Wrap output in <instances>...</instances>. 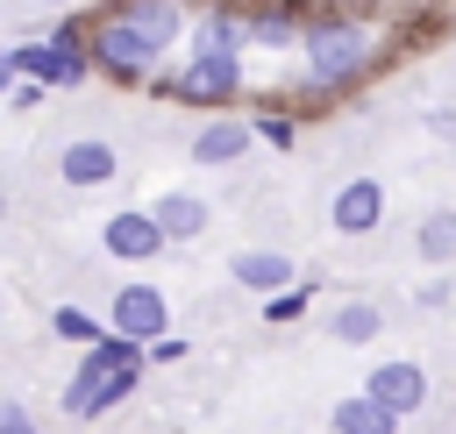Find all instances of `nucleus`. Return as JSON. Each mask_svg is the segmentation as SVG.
<instances>
[{"mask_svg":"<svg viewBox=\"0 0 456 434\" xmlns=\"http://www.w3.org/2000/svg\"><path fill=\"white\" fill-rule=\"evenodd\" d=\"M171 43H185V7L178 0H114L100 21H86L93 71L114 78V85H150L157 64L171 57Z\"/></svg>","mask_w":456,"mask_h":434,"instance_id":"f257e3e1","label":"nucleus"},{"mask_svg":"<svg viewBox=\"0 0 456 434\" xmlns=\"http://www.w3.org/2000/svg\"><path fill=\"white\" fill-rule=\"evenodd\" d=\"M299 57H306V92H342L356 85L370 64H378V36L363 14H306V36H299Z\"/></svg>","mask_w":456,"mask_h":434,"instance_id":"f03ea898","label":"nucleus"},{"mask_svg":"<svg viewBox=\"0 0 456 434\" xmlns=\"http://www.w3.org/2000/svg\"><path fill=\"white\" fill-rule=\"evenodd\" d=\"M14 71L21 78H43V85H86V71H93L86 28H57L43 43H14Z\"/></svg>","mask_w":456,"mask_h":434,"instance_id":"7ed1b4c3","label":"nucleus"},{"mask_svg":"<svg viewBox=\"0 0 456 434\" xmlns=\"http://www.w3.org/2000/svg\"><path fill=\"white\" fill-rule=\"evenodd\" d=\"M171 100H192V107L242 100V57H228V50H185V71L171 78Z\"/></svg>","mask_w":456,"mask_h":434,"instance_id":"20e7f679","label":"nucleus"},{"mask_svg":"<svg viewBox=\"0 0 456 434\" xmlns=\"http://www.w3.org/2000/svg\"><path fill=\"white\" fill-rule=\"evenodd\" d=\"M100 249H107V256H121V263H150V256H157V249H171V242H164V228H157V213H150V206H121V213H107Z\"/></svg>","mask_w":456,"mask_h":434,"instance_id":"39448f33","label":"nucleus"},{"mask_svg":"<svg viewBox=\"0 0 456 434\" xmlns=\"http://www.w3.org/2000/svg\"><path fill=\"white\" fill-rule=\"evenodd\" d=\"M135 384H142V363H121V370H100V377L78 370V377L64 384V413H71V420H100V413L121 406Z\"/></svg>","mask_w":456,"mask_h":434,"instance_id":"423d86ee","label":"nucleus"},{"mask_svg":"<svg viewBox=\"0 0 456 434\" xmlns=\"http://www.w3.org/2000/svg\"><path fill=\"white\" fill-rule=\"evenodd\" d=\"M107 320H114V334H128V342H157V334L171 327V306H164L157 285H121L114 306H107Z\"/></svg>","mask_w":456,"mask_h":434,"instance_id":"0eeeda50","label":"nucleus"},{"mask_svg":"<svg viewBox=\"0 0 456 434\" xmlns=\"http://www.w3.org/2000/svg\"><path fill=\"white\" fill-rule=\"evenodd\" d=\"M363 391H370L385 413H399V420H406V413H420V406H428V370H420V363H406V356H392V363H378V370L363 377Z\"/></svg>","mask_w":456,"mask_h":434,"instance_id":"6e6552de","label":"nucleus"},{"mask_svg":"<svg viewBox=\"0 0 456 434\" xmlns=\"http://www.w3.org/2000/svg\"><path fill=\"white\" fill-rule=\"evenodd\" d=\"M242 14H249V43L256 50H299V36H306V7L299 0H242Z\"/></svg>","mask_w":456,"mask_h":434,"instance_id":"1a4fd4ad","label":"nucleus"},{"mask_svg":"<svg viewBox=\"0 0 456 434\" xmlns=\"http://www.w3.org/2000/svg\"><path fill=\"white\" fill-rule=\"evenodd\" d=\"M185 50H228V57H242L249 50V14L242 7H200L185 21Z\"/></svg>","mask_w":456,"mask_h":434,"instance_id":"9d476101","label":"nucleus"},{"mask_svg":"<svg viewBox=\"0 0 456 434\" xmlns=\"http://www.w3.org/2000/svg\"><path fill=\"white\" fill-rule=\"evenodd\" d=\"M114 171H121V157H114V142H100V135H78L64 157H57V178L71 185V192H93V185H114Z\"/></svg>","mask_w":456,"mask_h":434,"instance_id":"9b49d317","label":"nucleus"},{"mask_svg":"<svg viewBox=\"0 0 456 434\" xmlns=\"http://www.w3.org/2000/svg\"><path fill=\"white\" fill-rule=\"evenodd\" d=\"M328 221H335L342 235H370V228L385 221V185H378V178H349V185L335 192Z\"/></svg>","mask_w":456,"mask_h":434,"instance_id":"f8f14e48","label":"nucleus"},{"mask_svg":"<svg viewBox=\"0 0 456 434\" xmlns=\"http://www.w3.org/2000/svg\"><path fill=\"white\" fill-rule=\"evenodd\" d=\"M228 277H235L242 292H264V299H271V292H285V285L299 277V263L278 256V249H235V256H228Z\"/></svg>","mask_w":456,"mask_h":434,"instance_id":"ddd939ff","label":"nucleus"},{"mask_svg":"<svg viewBox=\"0 0 456 434\" xmlns=\"http://www.w3.org/2000/svg\"><path fill=\"white\" fill-rule=\"evenodd\" d=\"M150 213H157V228H164V242H200V235L214 228V206H207L200 192H164V199H157Z\"/></svg>","mask_w":456,"mask_h":434,"instance_id":"4468645a","label":"nucleus"},{"mask_svg":"<svg viewBox=\"0 0 456 434\" xmlns=\"http://www.w3.org/2000/svg\"><path fill=\"white\" fill-rule=\"evenodd\" d=\"M249 142H256V128L235 121V114H221V121H207V128L192 135V164H235Z\"/></svg>","mask_w":456,"mask_h":434,"instance_id":"2eb2a0df","label":"nucleus"},{"mask_svg":"<svg viewBox=\"0 0 456 434\" xmlns=\"http://www.w3.org/2000/svg\"><path fill=\"white\" fill-rule=\"evenodd\" d=\"M328 427H335V434H399V413H385L370 391H356V398H342V406L328 413Z\"/></svg>","mask_w":456,"mask_h":434,"instance_id":"dca6fc26","label":"nucleus"},{"mask_svg":"<svg viewBox=\"0 0 456 434\" xmlns=\"http://www.w3.org/2000/svg\"><path fill=\"white\" fill-rule=\"evenodd\" d=\"M328 334H335V342H349V349H363V342H378V334H385V313H378L370 299H342V306L328 313Z\"/></svg>","mask_w":456,"mask_h":434,"instance_id":"f3484780","label":"nucleus"},{"mask_svg":"<svg viewBox=\"0 0 456 434\" xmlns=\"http://www.w3.org/2000/svg\"><path fill=\"white\" fill-rule=\"evenodd\" d=\"M413 249H420L428 263H456V206H435V213H420V228H413Z\"/></svg>","mask_w":456,"mask_h":434,"instance_id":"a211bd4d","label":"nucleus"},{"mask_svg":"<svg viewBox=\"0 0 456 434\" xmlns=\"http://www.w3.org/2000/svg\"><path fill=\"white\" fill-rule=\"evenodd\" d=\"M50 334H57V342H78V349H93L107 327H100L86 306H57V313H50Z\"/></svg>","mask_w":456,"mask_h":434,"instance_id":"6ab92c4d","label":"nucleus"},{"mask_svg":"<svg viewBox=\"0 0 456 434\" xmlns=\"http://www.w3.org/2000/svg\"><path fill=\"white\" fill-rule=\"evenodd\" d=\"M264 313H271V320H299V313H306V292H299V285H285V292H271V299H264Z\"/></svg>","mask_w":456,"mask_h":434,"instance_id":"aec40b11","label":"nucleus"},{"mask_svg":"<svg viewBox=\"0 0 456 434\" xmlns=\"http://www.w3.org/2000/svg\"><path fill=\"white\" fill-rule=\"evenodd\" d=\"M256 142H271V149H292V121H285V114H256Z\"/></svg>","mask_w":456,"mask_h":434,"instance_id":"412c9836","label":"nucleus"},{"mask_svg":"<svg viewBox=\"0 0 456 434\" xmlns=\"http://www.w3.org/2000/svg\"><path fill=\"white\" fill-rule=\"evenodd\" d=\"M0 434H43V427H36V413H28V406L0 398Z\"/></svg>","mask_w":456,"mask_h":434,"instance_id":"4be33fe9","label":"nucleus"},{"mask_svg":"<svg viewBox=\"0 0 456 434\" xmlns=\"http://www.w3.org/2000/svg\"><path fill=\"white\" fill-rule=\"evenodd\" d=\"M150 356H157V363H178V356H185V342H178V334H157V342H150Z\"/></svg>","mask_w":456,"mask_h":434,"instance_id":"5701e85b","label":"nucleus"},{"mask_svg":"<svg viewBox=\"0 0 456 434\" xmlns=\"http://www.w3.org/2000/svg\"><path fill=\"white\" fill-rule=\"evenodd\" d=\"M14 78H21V71H14V50H0V100L14 92Z\"/></svg>","mask_w":456,"mask_h":434,"instance_id":"b1692460","label":"nucleus"},{"mask_svg":"<svg viewBox=\"0 0 456 434\" xmlns=\"http://www.w3.org/2000/svg\"><path fill=\"white\" fill-rule=\"evenodd\" d=\"M0 221H7V199H0Z\"/></svg>","mask_w":456,"mask_h":434,"instance_id":"393cba45","label":"nucleus"},{"mask_svg":"<svg viewBox=\"0 0 456 434\" xmlns=\"http://www.w3.org/2000/svg\"><path fill=\"white\" fill-rule=\"evenodd\" d=\"M50 7H71V0H50Z\"/></svg>","mask_w":456,"mask_h":434,"instance_id":"a878e982","label":"nucleus"}]
</instances>
